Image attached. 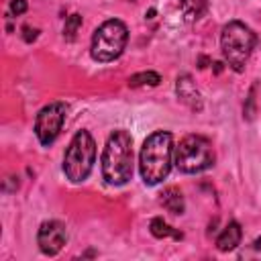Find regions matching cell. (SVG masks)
Here are the masks:
<instances>
[{"instance_id": "4", "label": "cell", "mask_w": 261, "mask_h": 261, "mask_svg": "<svg viewBox=\"0 0 261 261\" xmlns=\"http://www.w3.org/2000/svg\"><path fill=\"white\" fill-rule=\"evenodd\" d=\"M96 163V143L88 130H77L63 155V173L71 184L88 179Z\"/></svg>"}, {"instance_id": "2", "label": "cell", "mask_w": 261, "mask_h": 261, "mask_svg": "<svg viewBox=\"0 0 261 261\" xmlns=\"http://www.w3.org/2000/svg\"><path fill=\"white\" fill-rule=\"evenodd\" d=\"M102 177L108 186H124L133 177V137L118 128L106 139L102 159Z\"/></svg>"}, {"instance_id": "1", "label": "cell", "mask_w": 261, "mask_h": 261, "mask_svg": "<svg viewBox=\"0 0 261 261\" xmlns=\"http://www.w3.org/2000/svg\"><path fill=\"white\" fill-rule=\"evenodd\" d=\"M173 135L169 130L151 133L139 153V171L147 186L161 184L173 165Z\"/></svg>"}, {"instance_id": "18", "label": "cell", "mask_w": 261, "mask_h": 261, "mask_svg": "<svg viewBox=\"0 0 261 261\" xmlns=\"http://www.w3.org/2000/svg\"><path fill=\"white\" fill-rule=\"evenodd\" d=\"M37 37H39V29H33V27H29V24L22 27V39H24L27 43H33Z\"/></svg>"}, {"instance_id": "14", "label": "cell", "mask_w": 261, "mask_h": 261, "mask_svg": "<svg viewBox=\"0 0 261 261\" xmlns=\"http://www.w3.org/2000/svg\"><path fill=\"white\" fill-rule=\"evenodd\" d=\"M149 230L155 239H167V237H173V239H181V232H177L173 226H169L163 218H153L151 224H149Z\"/></svg>"}, {"instance_id": "8", "label": "cell", "mask_w": 261, "mask_h": 261, "mask_svg": "<svg viewBox=\"0 0 261 261\" xmlns=\"http://www.w3.org/2000/svg\"><path fill=\"white\" fill-rule=\"evenodd\" d=\"M65 241H67V228L63 222H59V220L41 222V226L37 230V245L43 255L55 257L65 247Z\"/></svg>"}, {"instance_id": "17", "label": "cell", "mask_w": 261, "mask_h": 261, "mask_svg": "<svg viewBox=\"0 0 261 261\" xmlns=\"http://www.w3.org/2000/svg\"><path fill=\"white\" fill-rule=\"evenodd\" d=\"M29 8L27 0H10V6H8V16H20L24 14Z\"/></svg>"}, {"instance_id": "5", "label": "cell", "mask_w": 261, "mask_h": 261, "mask_svg": "<svg viewBox=\"0 0 261 261\" xmlns=\"http://www.w3.org/2000/svg\"><path fill=\"white\" fill-rule=\"evenodd\" d=\"M128 41V29L120 18H108L104 20L92 35L90 55L98 63L114 61L122 55Z\"/></svg>"}, {"instance_id": "19", "label": "cell", "mask_w": 261, "mask_h": 261, "mask_svg": "<svg viewBox=\"0 0 261 261\" xmlns=\"http://www.w3.org/2000/svg\"><path fill=\"white\" fill-rule=\"evenodd\" d=\"M253 249H255V251H257V253L261 255V237H259V239H257V241L253 243Z\"/></svg>"}, {"instance_id": "10", "label": "cell", "mask_w": 261, "mask_h": 261, "mask_svg": "<svg viewBox=\"0 0 261 261\" xmlns=\"http://www.w3.org/2000/svg\"><path fill=\"white\" fill-rule=\"evenodd\" d=\"M241 239H243V230H241V224L237 220H230L222 232L218 234L216 239V249L220 253H228V251H234L239 245H241Z\"/></svg>"}, {"instance_id": "20", "label": "cell", "mask_w": 261, "mask_h": 261, "mask_svg": "<svg viewBox=\"0 0 261 261\" xmlns=\"http://www.w3.org/2000/svg\"><path fill=\"white\" fill-rule=\"evenodd\" d=\"M214 71H216V73H220V71H222V63H220V61H216V63H214Z\"/></svg>"}, {"instance_id": "13", "label": "cell", "mask_w": 261, "mask_h": 261, "mask_svg": "<svg viewBox=\"0 0 261 261\" xmlns=\"http://www.w3.org/2000/svg\"><path fill=\"white\" fill-rule=\"evenodd\" d=\"M161 84V75L157 71H139L135 75L128 77V86L130 88H155Z\"/></svg>"}, {"instance_id": "16", "label": "cell", "mask_w": 261, "mask_h": 261, "mask_svg": "<svg viewBox=\"0 0 261 261\" xmlns=\"http://www.w3.org/2000/svg\"><path fill=\"white\" fill-rule=\"evenodd\" d=\"M255 88L257 86H253L251 88V92H249V96H247V102H245V108H243V116L247 118V120H251L253 116H255Z\"/></svg>"}, {"instance_id": "15", "label": "cell", "mask_w": 261, "mask_h": 261, "mask_svg": "<svg viewBox=\"0 0 261 261\" xmlns=\"http://www.w3.org/2000/svg\"><path fill=\"white\" fill-rule=\"evenodd\" d=\"M80 27H82V14H77V12L69 14L65 18V24H63V39L65 41H73L77 31H80Z\"/></svg>"}, {"instance_id": "3", "label": "cell", "mask_w": 261, "mask_h": 261, "mask_svg": "<svg viewBox=\"0 0 261 261\" xmlns=\"http://www.w3.org/2000/svg\"><path fill=\"white\" fill-rule=\"evenodd\" d=\"M257 45V35L241 20H228L220 33V49L228 67L237 73L245 71V65Z\"/></svg>"}, {"instance_id": "6", "label": "cell", "mask_w": 261, "mask_h": 261, "mask_svg": "<svg viewBox=\"0 0 261 261\" xmlns=\"http://www.w3.org/2000/svg\"><path fill=\"white\" fill-rule=\"evenodd\" d=\"M214 147L202 135H188L173 149V163L181 173H200L214 165Z\"/></svg>"}, {"instance_id": "9", "label": "cell", "mask_w": 261, "mask_h": 261, "mask_svg": "<svg viewBox=\"0 0 261 261\" xmlns=\"http://www.w3.org/2000/svg\"><path fill=\"white\" fill-rule=\"evenodd\" d=\"M175 94H177V100H179V102H184L190 110L200 112V110L204 108L202 94H200V90L196 88V84H194L192 75H188V73L177 75V80H175Z\"/></svg>"}, {"instance_id": "7", "label": "cell", "mask_w": 261, "mask_h": 261, "mask_svg": "<svg viewBox=\"0 0 261 261\" xmlns=\"http://www.w3.org/2000/svg\"><path fill=\"white\" fill-rule=\"evenodd\" d=\"M65 114H67V106L63 102H49L47 106H43L37 112L35 137L39 139V143L43 147H49L55 143V139L59 137V133L63 128Z\"/></svg>"}, {"instance_id": "12", "label": "cell", "mask_w": 261, "mask_h": 261, "mask_svg": "<svg viewBox=\"0 0 261 261\" xmlns=\"http://www.w3.org/2000/svg\"><path fill=\"white\" fill-rule=\"evenodd\" d=\"M179 10L188 22H194L204 16V12L208 10V2L206 0H179Z\"/></svg>"}, {"instance_id": "11", "label": "cell", "mask_w": 261, "mask_h": 261, "mask_svg": "<svg viewBox=\"0 0 261 261\" xmlns=\"http://www.w3.org/2000/svg\"><path fill=\"white\" fill-rule=\"evenodd\" d=\"M161 204H163V208L167 210V212H171V214H184V210H186V202H184V196H181V192L177 190V188H167V190H163V194H161Z\"/></svg>"}]
</instances>
